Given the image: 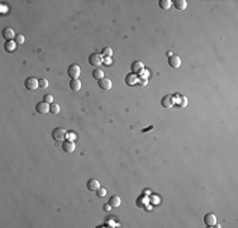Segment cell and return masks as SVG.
<instances>
[{"instance_id":"cell-7","label":"cell","mask_w":238,"mask_h":228,"mask_svg":"<svg viewBox=\"0 0 238 228\" xmlns=\"http://www.w3.org/2000/svg\"><path fill=\"white\" fill-rule=\"evenodd\" d=\"M36 110L38 112V114H47L50 112V105L46 102H41L36 105Z\"/></svg>"},{"instance_id":"cell-27","label":"cell","mask_w":238,"mask_h":228,"mask_svg":"<svg viewBox=\"0 0 238 228\" xmlns=\"http://www.w3.org/2000/svg\"><path fill=\"white\" fill-rule=\"evenodd\" d=\"M38 84H39V88L46 89V88L48 86V80H46V79H39V80H38Z\"/></svg>"},{"instance_id":"cell-16","label":"cell","mask_w":238,"mask_h":228,"mask_svg":"<svg viewBox=\"0 0 238 228\" xmlns=\"http://www.w3.org/2000/svg\"><path fill=\"white\" fill-rule=\"evenodd\" d=\"M70 88H71L72 91H79V90L81 89V83H80V80H79V79H71V81H70Z\"/></svg>"},{"instance_id":"cell-12","label":"cell","mask_w":238,"mask_h":228,"mask_svg":"<svg viewBox=\"0 0 238 228\" xmlns=\"http://www.w3.org/2000/svg\"><path fill=\"white\" fill-rule=\"evenodd\" d=\"M98 84H99V88H100L102 90H110V88H112V81L109 79H105V78L102 79V80H99Z\"/></svg>"},{"instance_id":"cell-23","label":"cell","mask_w":238,"mask_h":228,"mask_svg":"<svg viewBox=\"0 0 238 228\" xmlns=\"http://www.w3.org/2000/svg\"><path fill=\"white\" fill-rule=\"evenodd\" d=\"M14 42L18 43V45H23V43H24V36H23V34H15Z\"/></svg>"},{"instance_id":"cell-24","label":"cell","mask_w":238,"mask_h":228,"mask_svg":"<svg viewBox=\"0 0 238 228\" xmlns=\"http://www.w3.org/2000/svg\"><path fill=\"white\" fill-rule=\"evenodd\" d=\"M178 107H181V108H185L188 105V99L185 97H183V95H180V98H178Z\"/></svg>"},{"instance_id":"cell-15","label":"cell","mask_w":238,"mask_h":228,"mask_svg":"<svg viewBox=\"0 0 238 228\" xmlns=\"http://www.w3.org/2000/svg\"><path fill=\"white\" fill-rule=\"evenodd\" d=\"M3 37L5 38L7 41H12V38L15 37L14 31H13L12 28H4V29H3Z\"/></svg>"},{"instance_id":"cell-28","label":"cell","mask_w":238,"mask_h":228,"mask_svg":"<svg viewBox=\"0 0 238 228\" xmlns=\"http://www.w3.org/2000/svg\"><path fill=\"white\" fill-rule=\"evenodd\" d=\"M43 102H46L48 104H52L53 103V97H52L51 94H46L45 97H43Z\"/></svg>"},{"instance_id":"cell-31","label":"cell","mask_w":238,"mask_h":228,"mask_svg":"<svg viewBox=\"0 0 238 228\" xmlns=\"http://www.w3.org/2000/svg\"><path fill=\"white\" fill-rule=\"evenodd\" d=\"M110 208H112V205L108 203V204H105V205H104V211H105V212H108V211H110Z\"/></svg>"},{"instance_id":"cell-6","label":"cell","mask_w":238,"mask_h":228,"mask_svg":"<svg viewBox=\"0 0 238 228\" xmlns=\"http://www.w3.org/2000/svg\"><path fill=\"white\" fill-rule=\"evenodd\" d=\"M175 104V98L172 95H165V97L161 99V105L164 108H171Z\"/></svg>"},{"instance_id":"cell-30","label":"cell","mask_w":238,"mask_h":228,"mask_svg":"<svg viewBox=\"0 0 238 228\" xmlns=\"http://www.w3.org/2000/svg\"><path fill=\"white\" fill-rule=\"evenodd\" d=\"M140 85L141 86H145V85H147V79H145V78H140Z\"/></svg>"},{"instance_id":"cell-19","label":"cell","mask_w":238,"mask_h":228,"mask_svg":"<svg viewBox=\"0 0 238 228\" xmlns=\"http://www.w3.org/2000/svg\"><path fill=\"white\" fill-rule=\"evenodd\" d=\"M158 5H160V8H161V9L167 10V9H170V8H171L172 2H170V0H160V2H158Z\"/></svg>"},{"instance_id":"cell-17","label":"cell","mask_w":238,"mask_h":228,"mask_svg":"<svg viewBox=\"0 0 238 228\" xmlns=\"http://www.w3.org/2000/svg\"><path fill=\"white\" fill-rule=\"evenodd\" d=\"M110 205H112V208H118L119 205H121V198L119 197H117V195H113V197H110V199H109V202H108Z\"/></svg>"},{"instance_id":"cell-10","label":"cell","mask_w":238,"mask_h":228,"mask_svg":"<svg viewBox=\"0 0 238 228\" xmlns=\"http://www.w3.org/2000/svg\"><path fill=\"white\" fill-rule=\"evenodd\" d=\"M204 224L207 227H213L214 224H217V217L213 213H208L204 217Z\"/></svg>"},{"instance_id":"cell-3","label":"cell","mask_w":238,"mask_h":228,"mask_svg":"<svg viewBox=\"0 0 238 228\" xmlns=\"http://www.w3.org/2000/svg\"><path fill=\"white\" fill-rule=\"evenodd\" d=\"M89 64L93 65V66L102 65V64H103V57H102V55H99V53H91V55L89 56Z\"/></svg>"},{"instance_id":"cell-26","label":"cell","mask_w":238,"mask_h":228,"mask_svg":"<svg viewBox=\"0 0 238 228\" xmlns=\"http://www.w3.org/2000/svg\"><path fill=\"white\" fill-rule=\"evenodd\" d=\"M96 195H98V197H100V198L105 197V195H107V190H105L104 188L100 186V188H99V189L96 190Z\"/></svg>"},{"instance_id":"cell-13","label":"cell","mask_w":238,"mask_h":228,"mask_svg":"<svg viewBox=\"0 0 238 228\" xmlns=\"http://www.w3.org/2000/svg\"><path fill=\"white\" fill-rule=\"evenodd\" d=\"M172 4L177 10H185L188 7V3L185 0H175V2H172Z\"/></svg>"},{"instance_id":"cell-2","label":"cell","mask_w":238,"mask_h":228,"mask_svg":"<svg viewBox=\"0 0 238 228\" xmlns=\"http://www.w3.org/2000/svg\"><path fill=\"white\" fill-rule=\"evenodd\" d=\"M80 72H81V70H80V67H79V65H76V64L70 65L69 69H67V74H69V76L71 79H79Z\"/></svg>"},{"instance_id":"cell-29","label":"cell","mask_w":238,"mask_h":228,"mask_svg":"<svg viewBox=\"0 0 238 228\" xmlns=\"http://www.w3.org/2000/svg\"><path fill=\"white\" fill-rule=\"evenodd\" d=\"M103 64H104V65H107V66H109V65L112 64L110 57H103Z\"/></svg>"},{"instance_id":"cell-20","label":"cell","mask_w":238,"mask_h":228,"mask_svg":"<svg viewBox=\"0 0 238 228\" xmlns=\"http://www.w3.org/2000/svg\"><path fill=\"white\" fill-rule=\"evenodd\" d=\"M15 46H17V43H15L14 41H7V43H5V50L9 51V52H12V51L15 50Z\"/></svg>"},{"instance_id":"cell-9","label":"cell","mask_w":238,"mask_h":228,"mask_svg":"<svg viewBox=\"0 0 238 228\" xmlns=\"http://www.w3.org/2000/svg\"><path fill=\"white\" fill-rule=\"evenodd\" d=\"M24 85H26V88H27L28 90H36L37 88H39L38 80H37V79H34V78H28V79L26 80Z\"/></svg>"},{"instance_id":"cell-14","label":"cell","mask_w":238,"mask_h":228,"mask_svg":"<svg viewBox=\"0 0 238 228\" xmlns=\"http://www.w3.org/2000/svg\"><path fill=\"white\" fill-rule=\"evenodd\" d=\"M138 81V78H137V75L134 74H128L126 76V84L127 85H136Z\"/></svg>"},{"instance_id":"cell-25","label":"cell","mask_w":238,"mask_h":228,"mask_svg":"<svg viewBox=\"0 0 238 228\" xmlns=\"http://www.w3.org/2000/svg\"><path fill=\"white\" fill-rule=\"evenodd\" d=\"M146 202H147V198H146V197H141V198L137 199L136 203H137L138 207H145V205H146Z\"/></svg>"},{"instance_id":"cell-18","label":"cell","mask_w":238,"mask_h":228,"mask_svg":"<svg viewBox=\"0 0 238 228\" xmlns=\"http://www.w3.org/2000/svg\"><path fill=\"white\" fill-rule=\"evenodd\" d=\"M93 78L95 79V80H102V79H104V71L103 70H100V69H96V70H94L93 71Z\"/></svg>"},{"instance_id":"cell-22","label":"cell","mask_w":238,"mask_h":228,"mask_svg":"<svg viewBox=\"0 0 238 228\" xmlns=\"http://www.w3.org/2000/svg\"><path fill=\"white\" fill-rule=\"evenodd\" d=\"M50 113H51V114H58V113H60V105H58V104H55V103L50 104Z\"/></svg>"},{"instance_id":"cell-11","label":"cell","mask_w":238,"mask_h":228,"mask_svg":"<svg viewBox=\"0 0 238 228\" xmlns=\"http://www.w3.org/2000/svg\"><path fill=\"white\" fill-rule=\"evenodd\" d=\"M86 186H88V189L90 190V192H96V190L100 188V183H99V180H96V179H90L88 181Z\"/></svg>"},{"instance_id":"cell-21","label":"cell","mask_w":238,"mask_h":228,"mask_svg":"<svg viewBox=\"0 0 238 228\" xmlns=\"http://www.w3.org/2000/svg\"><path fill=\"white\" fill-rule=\"evenodd\" d=\"M102 57H112V55H113V51H112V48L110 47H105V48H103L102 50Z\"/></svg>"},{"instance_id":"cell-4","label":"cell","mask_w":238,"mask_h":228,"mask_svg":"<svg viewBox=\"0 0 238 228\" xmlns=\"http://www.w3.org/2000/svg\"><path fill=\"white\" fill-rule=\"evenodd\" d=\"M145 70V66H143V62H141V61H134L132 65H131V71H132V74H142V71Z\"/></svg>"},{"instance_id":"cell-1","label":"cell","mask_w":238,"mask_h":228,"mask_svg":"<svg viewBox=\"0 0 238 228\" xmlns=\"http://www.w3.org/2000/svg\"><path fill=\"white\" fill-rule=\"evenodd\" d=\"M66 135H67V132H66L64 128H55L53 132H52V137H53V140H55L56 142L64 141V138L66 137Z\"/></svg>"},{"instance_id":"cell-5","label":"cell","mask_w":238,"mask_h":228,"mask_svg":"<svg viewBox=\"0 0 238 228\" xmlns=\"http://www.w3.org/2000/svg\"><path fill=\"white\" fill-rule=\"evenodd\" d=\"M169 65L172 67V69H178L181 66V59L176 55H172L169 57Z\"/></svg>"},{"instance_id":"cell-8","label":"cell","mask_w":238,"mask_h":228,"mask_svg":"<svg viewBox=\"0 0 238 228\" xmlns=\"http://www.w3.org/2000/svg\"><path fill=\"white\" fill-rule=\"evenodd\" d=\"M62 150L66 152V154H72L75 151V143L71 140H66L62 142Z\"/></svg>"}]
</instances>
